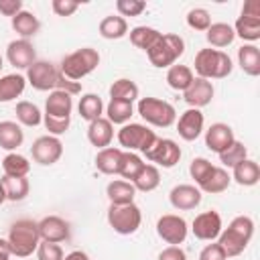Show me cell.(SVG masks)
Segmentation results:
<instances>
[{
    "label": "cell",
    "mask_w": 260,
    "mask_h": 260,
    "mask_svg": "<svg viewBox=\"0 0 260 260\" xmlns=\"http://www.w3.org/2000/svg\"><path fill=\"white\" fill-rule=\"evenodd\" d=\"M252 236H254V219L250 215H238L230 221L225 230H221L217 244L221 246L225 256L232 258V256H240L246 250Z\"/></svg>",
    "instance_id": "6da1fadb"
},
{
    "label": "cell",
    "mask_w": 260,
    "mask_h": 260,
    "mask_svg": "<svg viewBox=\"0 0 260 260\" xmlns=\"http://www.w3.org/2000/svg\"><path fill=\"white\" fill-rule=\"evenodd\" d=\"M12 256L18 258H26L32 252H37L39 244H41V236H39V225L32 219H16L10 225L8 238H6Z\"/></svg>",
    "instance_id": "7a4b0ae2"
},
{
    "label": "cell",
    "mask_w": 260,
    "mask_h": 260,
    "mask_svg": "<svg viewBox=\"0 0 260 260\" xmlns=\"http://www.w3.org/2000/svg\"><path fill=\"white\" fill-rule=\"evenodd\" d=\"M234 63L228 53L217 49H201L195 55V73L201 79H223L232 73Z\"/></svg>",
    "instance_id": "3957f363"
},
{
    "label": "cell",
    "mask_w": 260,
    "mask_h": 260,
    "mask_svg": "<svg viewBox=\"0 0 260 260\" xmlns=\"http://www.w3.org/2000/svg\"><path fill=\"white\" fill-rule=\"evenodd\" d=\"M100 65V53L91 47H81L73 53H69L63 61H61V75L71 79V81H79L85 75H89L95 67Z\"/></svg>",
    "instance_id": "277c9868"
},
{
    "label": "cell",
    "mask_w": 260,
    "mask_h": 260,
    "mask_svg": "<svg viewBox=\"0 0 260 260\" xmlns=\"http://www.w3.org/2000/svg\"><path fill=\"white\" fill-rule=\"evenodd\" d=\"M183 53H185V41L173 32H162L158 41L146 51L148 61L154 67H171L177 63V59Z\"/></svg>",
    "instance_id": "5b68a950"
},
{
    "label": "cell",
    "mask_w": 260,
    "mask_h": 260,
    "mask_svg": "<svg viewBox=\"0 0 260 260\" xmlns=\"http://www.w3.org/2000/svg\"><path fill=\"white\" fill-rule=\"evenodd\" d=\"M138 114L146 124L156 128H169L177 118V112L169 102L150 95L138 100Z\"/></svg>",
    "instance_id": "8992f818"
},
{
    "label": "cell",
    "mask_w": 260,
    "mask_h": 260,
    "mask_svg": "<svg viewBox=\"0 0 260 260\" xmlns=\"http://www.w3.org/2000/svg\"><path fill=\"white\" fill-rule=\"evenodd\" d=\"M108 223L120 236L134 234L142 223V211L136 203L126 205H110L108 209Z\"/></svg>",
    "instance_id": "52a82bcc"
},
{
    "label": "cell",
    "mask_w": 260,
    "mask_h": 260,
    "mask_svg": "<svg viewBox=\"0 0 260 260\" xmlns=\"http://www.w3.org/2000/svg\"><path fill=\"white\" fill-rule=\"evenodd\" d=\"M156 140V134L144 126V124H136V122H130V124H124L120 130H118V142L120 146H124L126 150H140L142 154L154 144Z\"/></svg>",
    "instance_id": "ba28073f"
},
{
    "label": "cell",
    "mask_w": 260,
    "mask_h": 260,
    "mask_svg": "<svg viewBox=\"0 0 260 260\" xmlns=\"http://www.w3.org/2000/svg\"><path fill=\"white\" fill-rule=\"evenodd\" d=\"M144 156H146V160L154 162V167L173 169L181 160V146L171 138H158L156 136L154 144L144 152Z\"/></svg>",
    "instance_id": "9c48e42d"
},
{
    "label": "cell",
    "mask_w": 260,
    "mask_h": 260,
    "mask_svg": "<svg viewBox=\"0 0 260 260\" xmlns=\"http://www.w3.org/2000/svg\"><path fill=\"white\" fill-rule=\"evenodd\" d=\"M61 71L49 63V61H35L28 69H26V81L39 89V91H53L57 89V79H59Z\"/></svg>",
    "instance_id": "30bf717a"
},
{
    "label": "cell",
    "mask_w": 260,
    "mask_h": 260,
    "mask_svg": "<svg viewBox=\"0 0 260 260\" xmlns=\"http://www.w3.org/2000/svg\"><path fill=\"white\" fill-rule=\"evenodd\" d=\"M187 232H189L187 221L181 215L167 213V215H160L158 221H156V234H158V238L165 240L171 246L183 244L185 238H187Z\"/></svg>",
    "instance_id": "8fae6325"
},
{
    "label": "cell",
    "mask_w": 260,
    "mask_h": 260,
    "mask_svg": "<svg viewBox=\"0 0 260 260\" xmlns=\"http://www.w3.org/2000/svg\"><path fill=\"white\" fill-rule=\"evenodd\" d=\"M30 152H32V160L43 165V167H49V165H55L61 154H63V144L57 136H51V134H45V136H39L32 146H30Z\"/></svg>",
    "instance_id": "7c38bea8"
},
{
    "label": "cell",
    "mask_w": 260,
    "mask_h": 260,
    "mask_svg": "<svg viewBox=\"0 0 260 260\" xmlns=\"http://www.w3.org/2000/svg\"><path fill=\"white\" fill-rule=\"evenodd\" d=\"M221 228H223L221 225V215L217 211H213V209L195 215V219L191 223L193 236L197 240H203V242H213L215 238H219Z\"/></svg>",
    "instance_id": "4fadbf2b"
},
{
    "label": "cell",
    "mask_w": 260,
    "mask_h": 260,
    "mask_svg": "<svg viewBox=\"0 0 260 260\" xmlns=\"http://www.w3.org/2000/svg\"><path fill=\"white\" fill-rule=\"evenodd\" d=\"M6 59L16 69H28L37 61V53H35V47L28 39H18V41L8 43Z\"/></svg>",
    "instance_id": "5bb4252c"
},
{
    "label": "cell",
    "mask_w": 260,
    "mask_h": 260,
    "mask_svg": "<svg viewBox=\"0 0 260 260\" xmlns=\"http://www.w3.org/2000/svg\"><path fill=\"white\" fill-rule=\"evenodd\" d=\"M203 124H205V118L201 114V110L197 108H189L185 110L181 116H179V122H177V132L183 140L187 142H193L199 138V134L203 132Z\"/></svg>",
    "instance_id": "9a60e30c"
},
{
    "label": "cell",
    "mask_w": 260,
    "mask_h": 260,
    "mask_svg": "<svg viewBox=\"0 0 260 260\" xmlns=\"http://www.w3.org/2000/svg\"><path fill=\"white\" fill-rule=\"evenodd\" d=\"M39 225V236L43 242H53V244H59V242H65L69 238V223L59 217V215H47L43 217L41 221H37Z\"/></svg>",
    "instance_id": "2e32d148"
},
{
    "label": "cell",
    "mask_w": 260,
    "mask_h": 260,
    "mask_svg": "<svg viewBox=\"0 0 260 260\" xmlns=\"http://www.w3.org/2000/svg\"><path fill=\"white\" fill-rule=\"evenodd\" d=\"M201 197H203V195H201L199 187H195V185H187V183L173 187L171 193H169V201H171V205H173L175 209H179V211L195 209V207L201 203Z\"/></svg>",
    "instance_id": "e0dca14e"
},
{
    "label": "cell",
    "mask_w": 260,
    "mask_h": 260,
    "mask_svg": "<svg viewBox=\"0 0 260 260\" xmlns=\"http://www.w3.org/2000/svg\"><path fill=\"white\" fill-rule=\"evenodd\" d=\"M213 83L209 79H201V77H195L193 83L183 91V100L189 104V108H203L207 106L211 100H213Z\"/></svg>",
    "instance_id": "ac0fdd59"
},
{
    "label": "cell",
    "mask_w": 260,
    "mask_h": 260,
    "mask_svg": "<svg viewBox=\"0 0 260 260\" xmlns=\"http://www.w3.org/2000/svg\"><path fill=\"white\" fill-rule=\"evenodd\" d=\"M234 140H236L234 130H232L228 124H223V122H215V124H211V126L205 130V146H207L211 152L221 154Z\"/></svg>",
    "instance_id": "d6986e66"
},
{
    "label": "cell",
    "mask_w": 260,
    "mask_h": 260,
    "mask_svg": "<svg viewBox=\"0 0 260 260\" xmlns=\"http://www.w3.org/2000/svg\"><path fill=\"white\" fill-rule=\"evenodd\" d=\"M71 110H73V100L69 93L53 89L49 91V98L45 100V114L53 116V118H71Z\"/></svg>",
    "instance_id": "ffe728a7"
},
{
    "label": "cell",
    "mask_w": 260,
    "mask_h": 260,
    "mask_svg": "<svg viewBox=\"0 0 260 260\" xmlns=\"http://www.w3.org/2000/svg\"><path fill=\"white\" fill-rule=\"evenodd\" d=\"M112 138H114V124H112L110 120H106V118L102 116V118L89 122V126H87V140H89L98 150L110 146Z\"/></svg>",
    "instance_id": "44dd1931"
},
{
    "label": "cell",
    "mask_w": 260,
    "mask_h": 260,
    "mask_svg": "<svg viewBox=\"0 0 260 260\" xmlns=\"http://www.w3.org/2000/svg\"><path fill=\"white\" fill-rule=\"evenodd\" d=\"M106 195H108V199H110L112 205H126V203H134L136 189H134V185L130 181L114 179V181L108 183Z\"/></svg>",
    "instance_id": "7402d4cb"
},
{
    "label": "cell",
    "mask_w": 260,
    "mask_h": 260,
    "mask_svg": "<svg viewBox=\"0 0 260 260\" xmlns=\"http://www.w3.org/2000/svg\"><path fill=\"white\" fill-rule=\"evenodd\" d=\"M122 148L116 146H106L98 150L95 154V169L104 175H118L120 171V160H122Z\"/></svg>",
    "instance_id": "603a6c76"
},
{
    "label": "cell",
    "mask_w": 260,
    "mask_h": 260,
    "mask_svg": "<svg viewBox=\"0 0 260 260\" xmlns=\"http://www.w3.org/2000/svg\"><path fill=\"white\" fill-rule=\"evenodd\" d=\"M232 171H234L232 179L242 187H254L260 181V165L252 158H246V160L238 162Z\"/></svg>",
    "instance_id": "cb8c5ba5"
},
{
    "label": "cell",
    "mask_w": 260,
    "mask_h": 260,
    "mask_svg": "<svg viewBox=\"0 0 260 260\" xmlns=\"http://www.w3.org/2000/svg\"><path fill=\"white\" fill-rule=\"evenodd\" d=\"M238 65L250 77L260 75V49L256 45H242L238 49Z\"/></svg>",
    "instance_id": "d4e9b609"
},
{
    "label": "cell",
    "mask_w": 260,
    "mask_h": 260,
    "mask_svg": "<svg viewBox=\"0 0 260 260\" xmlns=\"http://www.w3.org/2000/svg\"><path fill=\"white\" fill-rule=\"evenodd\" d=\"M22 140H24V132H22L20 124H16L12 120L0 122V148L12 152L22 144Z\"/></svg>",
    "instance_id": "484cf974"
},
{
    "label": "cell",
    "mask_w": 260,
    "mask_h": 260,
    "mask_svg": "<svg viewBox=\"0 0 260 260\" xmlns=\"http://www.w3.org/2000/svg\"><path fill=\"white\" fill-rule=\"evenodd\" d=\"M26 87V77L20 73H10L0 77V104L16 100Z\"/></svg>",
    "instance_id": "4316f807"
},
{
    "label": "cell",
    "mask_w": 260,
    "mask_h": 260,
    "mask_svg": "<svg viewBox=\"0 0 260 260\" xmlns=\"http://www.w3.org/2000/svg\"><path fill=\"white\" fill-rule=\"evenodd\" d=\"M205 39H207V43L211 47H215L219 51V49H223V47H228V45L234 43L236 32H234L232 24H228V22H213L205 30Z\"/></svg>",
    "instance_id": "83f0119b"
},
{
    "label": "cell",
    "mask_w": 260,
    "mask_h": 260,
    "mask_svg": "<svg viewBox=\"0 0 260 260\" xmlns=\"http://www.w3.org/2000/svg\"><path fill=\"white\" fill-rule=\"evenodd\" d=\"M193 79H195V75H193L191 67H187V65H177L175 63L167 71V83L175 91H185L193 83Z\"/></svg>",
    "instance_id": "f1b7e54d"
},
{
    "label": "cell",
    "mask_w": 260,
    "mask_h": 260,
    "mask_svg": "<svg viewBox=\"0 0 260 260\" xmlns=\"http://www.w3.org/2000/svg\"><path fill=\"white\" fill-rule=\"evenodd\" d=\"M232 183V175L223 169V167H213V171L209 173V177L199 185V191L205 193H223Z\"/></svg>",
    "instance_id": "f546056e"
},
{
    "label": "cell",
    "mask_w": 260,
    "mask_h": 260,
    "mask_svg": "<svg viewBox=\"0 0 260 260\" xmlns=\"http://www.w3.org/2000/svg\"><path fill=\"white\" fill-rule=\"evenodd\" d=\"M132 185H134L136 191H142V193H150V191H154V189L160 185V173H158V167H154V165H144L142 171L134 177Z\"/></svg>",
    "instance_id": "4dcf8cb0"
},
{
    "label": "cell",
    "mask_w": 260,
    "mask_h": 260,
    "mask_svg": "<svg viewBox=\"0 0 260 260\" xmlns=\"http://www.w3.org/2000/svg\"><path fill=\"white\" fill-rule=\"evenodd\" d=\"M12 28L22 37V39H28V37H35L41 28V22L39 18L28 12V10H20L16 16H12Z\"/></svg>",
    "instance_id": "1f68e13d"
},
{
    "label": "cell",
    "mask_w": 260,
    "mask_h": 260,
    "mask_svg": "<svg viewBox=\"0 0 260 260\" xmlns=\"http://www.w3.org/2000/svg\"><path fill=\"white\" fill-rule=\"evenodd\" d=\"M77 110H79V116L83 120L93 122V120L102 118V114H104V102H102V98L98 93H83L81 100H79Z\"/></svg>",
    "instance_id": "d6a6232c"
},
{
    "label": "cell",
    "mask_w": 260,
    "mask_h": 260,
    "mask_svg": "<svg viewBox=\"0 0 260 260\" xmlns=\"http://www.w3.org/2000/svg\"><path fill=\"white\" fill-rule=\"evenodd\" d=\"M0 183L4 185V191H6V201H22L28 191H30V185H28V179L26 177H2Z\"/></svg>",
    "instance_id": "836d02e7"
},
{
    "label": "cell",
    "mask_w": 260,
    "mask_h": 260,
    "mask_svg": "<svg viewBox=\"0 0 260 260\" xmlns=\"http://www.w3.org/2000/svg\"><path fill=\"white\" fill-rule=\"evenodd\" d=\"M126 32H128V22H126V18H122L120 14H112V16H106L102 22H100V35L104 37V39H110V41H114V39H122V37H126Z\"/></svg>",
    "instance_id": "e575fe53"
},
{
    "label": "cell",
    "mask_w": 260,
    "mask_h": 260,
    "mask_svg": "<svg viewBox=\"0 0 260 260\" xmlns=\"http://www.w3.org/2000/svg\"><path fill=\"white\" fill-rule=\"evenodd\" d=\"M134 114V106L130 102H122V100H110V104L106 106V120H110L112 124H128V120Z\"/></svg>",
    "instance_id": "d590c367"
},
{
    "label": "cell",
    "mask_w": 260,
    "mask_h": 260,
    "mask_svg": "<svg viewBox=\"0 0 260 260\" xmlns=\"http://www.w3.org/2000/svg\"><path fill=\"white\" fill-rule=\"evenodd\" d=\"M2 171L6 177H26L30 171V162L18 152H8L2 158Z\"/></svg>",
    "instance_id": "8d00e7d4"
},
{
    "label": "cell",
    "mask_w": 260,
    "mask_h": 260,
    "mask_svg": "<svg viewBox=\"0 0 260 260\" xmlns=\"http://www.w3.org/2000/svg\"><path fill=\"white\" fill-rule=\"evenodd\" d=\"M232 28H234L236 37H240V39L248 41L250 45H252L254 41H258V39H260V18L238 16V20H236V24H234Z\"/></svg>",
    "instance_id": "74e56055"
},
{
    "label": "cell",
    "mask_w": 260,
    "mask_h": 260,
    "mask_svg": "<svg viewBox=\"0 0 260 260\" xmlns=\"http://www.w3.org/2000/svg\"><path fill=\"white\" fill-rule=\"evenodd\" d=\"M110 100H122V102H134L138 100V85L132 79L120 77L110 85Z\"/></svg>",
    "instance_id": "f35d334b"
},
{
    "label": "cell",
    "mask_w": 260,
    "mask_h": 260,
    "mask_svg": "<svg viewBox=\"0 0 260 260\" xmlns=\"http://www.w3.org/2000/svg\"><path fill=\"white\" fill-rule=\"evenodd\" d=\"M162 32H158L156 28L152 26H134L130 30V43L136 47V49H142V51H148L160 37Z\"/></svg>",
    "instance_id": "ab89813d"
},
{
    "label": "cell",
    "mask_w": 260,
    "mask_h": 260,
    "mask_svg": "<svg viewBox=\"0 0 260 260\" xmlns=\"http://www.w3.org/2000/svg\"><path fill=\"white\" fill-rule=\"evenodd\" d=\"M146 162H142V158L136 154V152H130V150H124L122 152V160H120V171L118 175L124 179V181H134V177L142 171Z\"/></svg>",
    "instance_id": "60d3db41"
},
{
    "label": "cell",
    "mask_w": 260,
    "mask_h": 260,
    "mask_svg": "<svg viewBox=\"0 0 260 260\" xmlns=\"http://www.w3.org/2000/svg\"><path fill=\"white\" fill-rule=\"evenodd\" d=\"M16 120L22 124V126H39L43 122V114L39 110L37 104L32 102H18L16 104Z\"/></svg>",
    "instance_id": "b9f144b4"
},
{
    "label": "cell",
    "mask_w": 260,
    "mask_h": 260,
    "mask_svg": "<svg viewBox=\"0 0 260 260\" xmlns=\"http://www.w3.org/2000/svg\"><path fill=\"white\" fill-rule=\"evenodd\" d=\"M248 158V148L244 146V142H240V140H234L221 154H219V162L223 165V167H228V169H234L238 162H242V160H246Z\"/></svg>",
    "instance_id": "7bdbcfd3"
},
{
    "label": "cell",
    "mask_w": 260,
    "mask_h": 260,
    "mask_svg": "<svg viewBox=\"0 0 260 260\" xmlns=\"http://www.w3.org/2000/svg\"><path fill=\"white\" fill-rule=\"evenodd\" d=\"M187 24L191 28H195V30H203L205 32L211 26V16H209V12L205 8H191L187 12Z\"/></svg>",
    "instance_id": "ee69618b"
},
{
    "label": "cell",
    "mask_w": 260,
    "mask_h": 260,
    "mask_svg": "<svg viewBox=\"0 0 260 260\" xmlns=\"http://www.w3.org/2000/svg\"><path fill=\"white\" fill-rule=\"evenodd\" d=\"M213 171V165L207 160V158H203V156H197V158H193L191 160V165H189V173H191V177L195 179V183H197V187L209 177V173Z\"/></svg>",
    "instance_id": "f6af8a7d"
},
{
    "label": "cell",
    "mask_w": 260,
    "mask_h": 260,
    "mask_svg": "<svg viewBox=\"0 0 260 260\" xmlns=\"http://www.w3.org/2000/svg\"><path fill=\"white\" fill-rule=\"evenodd\" d=\"M116 10L120 12V16H140L146 10V2L142 0H118L116 2Z\"/></svg>",
    "instance_id": "bcb514c9"
},
{
    "label": "cell",
    "mask_w": 260,
    "mask_h": 260,
    "mask_svg": "<svg viewBox=\"0 0 260 260\" xmlns=\"http://www.w3.org/2000/svg\"><path fill=\"white\" fill-rule=\"evenodd\" d=\"M43 124L45 128L49 130L51 136H61L69 130V124H71V118H53V116H47L43 114Z\"/></svg>",
    "instance_id": "7dc6e473"
},
{
    "label": "cell",
    "mask_w": 260,
    "mask_h": 260,
    "mask_svg": "<svg viewBox=\"0 0 260 260\" xmlns=\"http://www.w3.org/2000/svg\"><path fill=\"white\" fill-rule=\"evenodd\" d=\"M37 260H63V248L53 242H43L37 248Z\"/></svg>",
    "instance_id": "c3c4849f"
},
{
    "label": "cell",
    "mask_w": 260,
    "mask_h": 260,
    "mask_svg": "<svg viewBox=\"0 0 260 260\" xmlns=\"http://www.w3.org/2000/svg\"><path fill=\"white\" fill-rule=\"evenodd\" d=\"M51 8L57 16H71L79 8V2H75V0H53Z\"/></svg>",
    "instance_id": "681fc988"
},
{
    "label": "cell",
    "mask_w": 260,
    "mask_h": 260,
    "mask_svg": "<svg viewBox=\"0 0 260 260\" xmlns=\"http://www.w3.org/2000/svg\"><path fill=\"white\" fill-rule=\"evenodd\" d=\"M199 260H228V256L217 242H211L199 252Z\"/></svg>",
    "instance_id": "f907efd6"
},
{
    "label": "cell",
    "mask_w": 260,
    "mask_h": 260,
    "mask_svg": "<svg viewBox=\"0 0 260 260\" xmlns=\"http://www.w3.org/2000/svg\"><path fill=\"white\" fill-rule=\"evenodd\" d=\"M57 89H59V91H65V93H69V95H75V93H81V83H79V81H71V79L59 75V79H57Z\"/></svg>",
    "instance_id": "816d5d0a"
},
{
    "label": "cell",
    "mask_w": 260,
    "mask_h": 260,
    "mask_svg": "<svg viewBox=\"0 0 260 260\" xmlns=\"http://www.w3.org/2000/svg\"><path fill=\"white\" fill-rule=\"evenodd\" d=\"M20 10H22V0H0V14L12 18Z\"/></svg>",
    "instance_id": "f5cc1de1"
},
{
    "label": "cell",
    "mask_w": 260,
    "mask_h": 260,
    "mask_svg": "<svg viewBox=\"0 0 260 260\" xmlns=\"http://www.w3.org/2000/svg\"><path fill=\"white\" fill-rule=\"evenodd\" d=\"M158 260H187V254L181 246H169L158 254Z\"/></svg>",
    "instance_id": "db71d44e"
},
{
    "label": "cell",
    "mask_w": 260,
    "mask_h": 260,
    "mask_svg": "<svg viewBox=\"0 0 260 260\" xmlns=\"http://www.w3.org/2000/svg\"><path fill=\"white\" fill-rule=\"evenodd\" d=\"M240 16H250V18H260V2L258 0H246L242 6Z\"/></svg>",
    "instance_id": "11a10c76"
},
{
    "label": "cell",
    "mask_w": 260,
    "mask_h": 260,
    "mask_svg": "<svg viewBox=\"0 0 260 260\" xmlns=\"http://www.w3.org/2000/svg\"><path fill=\"white\" fill-rule=\"evenodd\" d=\"M10 256H12V252H10L8 242L0 238V260H10Z\"/></svg>",
    "instance_id": "9f6ffc18"
},
{
    "label": "cell",
    "mask_w": 260,
    "mask_h": 260,
    "mask_svg": "<svg viewBox=\"0 0 260 260\" xmlns=\"http://www.w3.org/2000/svg\"><path fill=\"white\" fill-rule=\"evenodd\" d=\"M63 260H89V258H87L85 252H81V250H73V252H69L67 256H63Z\"/></svg>",
    "instance_id": "6f0895ef"
},
{
    "label": "cell",
    "mask_w": 260,
    "mask_h": 260,
    "mask_svg": "<svg viewBox=\"0 0 260 260\" xmlns=\"http://www.w3.org/2000/svg\"><path fill=\"white\" fill-rule=\"evenodd\" d=\"M6 201V191H4V185L0 183V205Z\"/></svg>",
    "instance_id": "680465c9"
},
{
    "label": "cell",
    "mask_w": 260,
    "mask_h": 260,
    "mask_svg": "<svg viewBox=\"0 0 260 260\" xmlns=\"http://www.w3.org/2000/svg\"><path fill=\"white\" fill-rule=\"evenodd\" d=\"M2 67H4V61H2V55H0V71H2Z\"/></svg>",
    "instance_id": "91938a15"
}]
</instances>
